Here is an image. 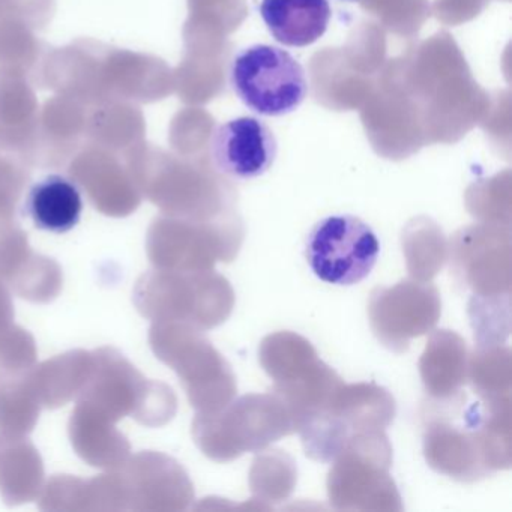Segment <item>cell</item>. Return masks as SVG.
I'll use <instances>...</instances> for the list:
<instances>
[{
  "mask_svg": "<svg viewBox=\"0 0 512 512\" xmlns=\"http://www.w3.org/2000/svg\"><path fill=\"white\" fill-rule=\"evenodd\" d=\"M260 16L278 43L307 47L325 34L331 7L328 0H262Z\"/></svg>",
  "mask_w": 512,
  "mask_h": 512,
  "instance_id": "cell-8",
  "label": "cell"
},
{
  "mask_svg": "<svg viewBox=\"0 0 512 512\" xmlns=\"http://www.w3.org/2000/svg\"><path fill=\"white\" fill-rule=\"evenodd\" d=\"M349 2H356V0H349Z\"/></svg>",
  "mask_w": 512,
  "mask_h": 512,
  "instance_id": "cell-14",
  "label": "cell"
},
{
  "mask_svg": "<svg viewBox=\"0 0 512 512\" xmlns=\"http://www.w3.org/2000/svg\"><path fill=\"white\" fill-rule=\"evenodd\" d=\"M230 86L248 109L269 118L295 112L308 94L302 65L286 50L269 44H254L236 53Z\"/></svg>",
  "mask_w": 512,
  "mask_h": 512,
  "instance_id": "cell-2",
  "label": "cell"
},
{
  "mask_svg": "<svg viewBox=\"0 0 512 512\" xmlns=\"http://www.w3.org/2000/svg\"><path fill=\"white\" fill-rule=\"evenodd\" d=\"M376 233L361 218L332 215L311 229L305 244L308 265L316 277L335 286L361 283L379 259Z\"/></svg>",
  "mask_w": 512,
  "mask_h": 512,
  "instance_id": "cell-3",
  "label": "cell"
},
{
  "mask_svg": "<svg viewBox=\"0 0 512 512\" xmlns=\"http://www.w3.org/2000/svg\"><path fill=\"white\" fill-rule=\"evenodd\" d=\"M49 47L35 37L25 23L4 16L0 19V67L34 76Z\"/></svg>",
  "mask_w": 512,
  "mask_h": 512,
  "instance_id": "cell-11",
  "label": "cell"
},
{
  "mask_svg": "<svg viewBox=\"0 0 512 512\" xmlns=\"http://www.w3.org/2000/svg\"><path fill=\"white\" fill-rule=\"evenodd\" d=\"M4 17V8H2V0H0V19Z\"/></svg>",
  "mask_w": 512,
  "mask_h": 512,
  "instance_id": "cell-13",
  "label": "cell"
},
{
  "mask_svg": "<svg viewBox=\"0 0 512 512\" xmlns=\"http://www.w3.org/2000/svg\"><path fill=\"white\" fill-rule=\"evenodd\" d=\"M278 154L271 128L257 118L242 116L215 128L209 142L212 164L221 175L250 181L265 175Z\"/></svg>",
  "mask_w": 512,
  "mask_h": 512,
  "instance_id": "cell-4",
  "label": "cell"
},
{
  "mask_svg": "<svg viewBox=\"0 0 512 512\" xmlns=\"http://www.w3.org/2000/svg\"><path fill=\"white\" fill-rule=\"evenodd\" d=\"M40 104L28 74L0 67V151L31 166Z\"/></svg>",
  "mask_w": 512,
  "mask_h": 512,
  "instance_id": "cell-6",
  "label": "cell"
},
{
  "mask_svg": "<svg viewBox=\"0 0 512 512\" xmlns=\"http://www.w3.org/2000/svg\"><path fill=\"white\" fill-rule=\"evenodd\" d=\"M83 202L74 182L64 176H47L26 197L25 212L35 226L52 233L70 232L82 217Z\"/></svg>",
  "mask_w": 512,
  "mask_h": 512,
  "instance_id": "cell-10",
  "label": "cell"
},
{
  "mask_svg": "<svg viewBox=\"0 0 512 512\" xmlns=\"http://www.w3.org/2000/svg\"><path fill=\"white\" fill-rule=\"evenodd\" d=\"M70 175L104 214H131L140 205V191L121 157L106 149L86 146L70 164Z\"/></svg>",
  "mask_w": 512,
  "mask_h": 512,
  "instance_id": "cell-5",
  "label": "cell"
},
{
  "mask_svg": "<svg viewBox=\"0 0 512 512\" xmlns=\"http://www.w3.org/2000/svg\"><path fill=\"white\" fill-rule=\"evenodd\" d=\"M88 110L74 98L56 95L44 103L31 166L61 167L85 142Z\"/></svg>",
  "mask_w": 512,
  "mask_h": 512,
  "instance_id": "cell-7",
  "label": "cell"
},
{
  "mask_svg": "<svg viewBox=\"0 0 512 512\" xmlns=\"http://www.w3.org/2000/svg\"><path fill=\"white\" fill-rule=\"evenodd\" d=\"M32 80L41 89L86 107L115 100L154 103L169 88L167 68L160 59L92 38L47 50Z\"/></svg>",
  "mask_w": 512,
  "mask_h": 512,
  "instance_id": "cell-1",
  "label": "cell"
},
{
  "mask_svg": "<svg viewBox=\"0 0 512 512\" xmlns=\"http://www.w3.org/2000/svg\"><path fill=\"white\" fill-rule=\"evenodd\" d=\"M4 16L25 23L32 31L49 26L56 13V0H2Z\"/></svg>",
  "mask_w": 512,
  "mask_h": 512,
  "instance_id": "cell-12",
  "label": "cell"
},
{
  "mask_svg": "<svg viewBox=\"0 0 512 512\" xmlns=\"http://www.w3.org/2000/svg\"><path fill=\"white\" fill-rule=\"evenodd\" d=\"M146 124L142 110L130 101H106L89 107L85 142L124 158L145 140Z\"/></svg>",
  "mask_w": 512,
  "mask_h": 512,
  "instance_id": "cell-9",
  "label": "cell"
}]
</instances>
